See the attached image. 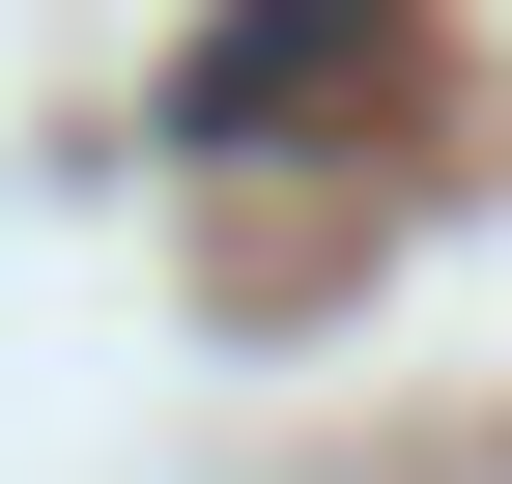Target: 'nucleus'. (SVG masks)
<instances>
[{"label":"nucleus","instance_id":"1","mask_svg":"<svg viewBox=\"0 0 512 484\" xmlns=\"http://www.w3.org/2000/svg\"><path fill=\"white\" fill-rule=\"evenodd\" d=\"M399 57H427L399 0H228L200 86H171V143H228V171L256 143H342V114H399Z\"/></svg>","mask_w":512,"mask_h":484}]
</instances>
